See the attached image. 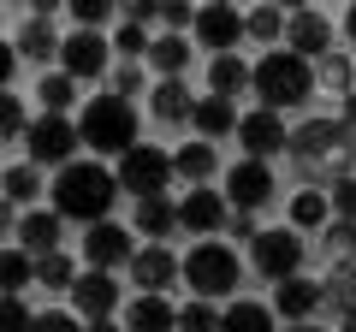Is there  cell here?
Returning <instances> with one entry per match:
<instances>
[{
	"instance_id": "681fc988",
	"label": "cell",
	"mask_w": 356,
	"mask_h": 332,
	"mask_svg": "<svg viewBox=\"0 0 356 332\" xmlns=\"http://www.w3.org/2000/svg\"><path fill=\"white\" fill-rule=\"evenodd\" d=\"M6 226H18V219H13V202L0 196V231H6Z\"/></svg>"
},
{
	"instance_id": "db71d44e",
	"label": "cell",
	"mask_w": 356,
	"mask_h": 332,
	"mask_svg": "<svg viewBox=\"0 0 356 332\" xmlns=\"http://www.w3.org/2000/svg\"><path fill=\"white\" fill-rule=\"evenodd\" d=\"M339 332H356V315H350V320H344V326H339Z\"/></svg>"
},
{
	"instance_id": "2e32d148",
	"label": "cell",
	"mask_w": 356,
	"mask_h": 332,
	"mask_svg": "<svg viewBox=\"0 0 356 332\" xmlns=\"http://www.w3.org/2000/svg\"><path fill=\"white\" fill-rule=\"evenodd\" d=\"M273 308H280L291 326H303V320L321 308V285H315V279H303V273H297V279H280V291H273Z\"/></svg>"
},
{
	"instance_id": "e575fe53",
	"label": "cell",
	"mask_w": 356,
	"mask_h": 332,
	"mask_svg": "<svg viewBox=\"0 0 356 332\" xmlns=\"http://www.w3.org/2000/svg\"><path fill=\"white\" fill-rule=\"evenodd\" d=\"M72 101H77V83H72V77H42V107H48V113H65Z\"/></svg>"
},
{
	"instance_id": "f546056e",
	"label": "cell",
	"mask_w": 356,
	"mask_h": 332,
	"mask_svg": "<svg viewBox=\"0 0 356 332\" xmlns=\"http://www.w3.org/2000/svg\"><path fill=\"white\" fill-rule=\"evenodd\" d=\"M172 172H178V179H196V184H202L208 172H214V149H208V142H184V149L172 154Z\"/></svg>"
},
{
	"instance_id": "f5cc1de1",
	"label": "cell",
	"mask_w": 356,
	"mask_h": 332,
	"mask_svg": "<svg viewBox=\"0 0 356 332\" xmlns=\"http://www.w3.org/2000/svg\"><path fill=\"white\" fill-rule=\"evenodd\" d=\"M344 30H350V42H356V6H350V13H344Z\"/></svg>"
},
{
	"instance_id": "11a10c76",
	"label": "cell",
	"mask_w": 356,
	"mask_h": 332,
	"mask_svg": "<svg viewBox=\"0 0 356 332\" xmlns=\"http://www.w3.org/2000/svg\"><path fill=\"white\" fill-rule=\"evenodd\" d=\"M291 332H315V326H309V320H303V326H291Z\"/></svg>"
},
{
	"instance_id": "ba28073f",
	"label": "cell",
	"mask_w": 356,
	"mask_h": 332,
	"mask_svg": "<svg viewBox=\"0 0 356 332\" xmlns=\"http://www.w3.org/2000/svg\"><path fill=\"white\" fill-rule=\"evenodd\" d=\"M250 249H255V267L267 273V279H297L303 273V238H297L291 226H273V231H255L250 238Z\"/></svg>"
},
{
	"instance_id": "9c48e42d",
	"label": "cell",
	"mask_w": 356,
	"mask_h": 332,
	"mask_svg": "<svg viewBox=\"0 0 356 332\" xmlns=\"http://www.w3.org/2000/svg\"><path fill=\"white\" fill-rule=\"evenodd\" d=\"M226 202L238 208V214H250V208L273 202V166H267V160H250V154H243V160L226 172Z\"/></svg>"
},
{
	"instance_id": "3957f363",
	"label": "cell",
	"mask_w": 356,
	"mask_h": 332,
	"mask_svg": "<svg viewBox=\"0 0 356 332\" xmlns=\"http://www.w3.org/2000/svg\"><path fill=\"white\" fill-rule=\"evenodd\" d=\"M77 137L95 154H131L137 149V113H131V101H119V95H95V101H83Z\"/></svg>"
},
{
	"instance_id": "83f0119b",
	"label": "cell",
	"mask_w": 356,
	"mask_h": 332,
	"mask_svg": "<svg viewBox=\"0 0 356 332\" xmlns=\"http://www.w3.org/2000/svg\"><path fill=\"white\" fill-rule=\"evenodd\" d=\"M220 332H273V308L261 303H232L220 315Z\"/></svg>"
},
{
	"instance_id": "ac0fdd59",
	"label": "cell",
	"mask_w": 356,
	"mask_h": 332,
	"mask_svg": "<svg viewBox=\"0 0 356 332\" xmlns=\"http://www.w3.org/2000/svg\"><path fill=\"white\" fill-rule=\"evenodd\" d=\"M178 226H191V231H214V226H226V196H214L208 184H196V190L178 202Z\"/></svg>"
},
{
	"instance_id": "d590c367",
	"label": "cell",
	"mask_w": 356,
	"mask_h": 332,
	"mask_svg": "<svg viewBox=\"0 0 356 332\" xmlns=\"http://www.w3.org/2000/svg\"><path fill=\"white\" fill-rule=\"evenodd\" d=\"M72 18H77V30H102L113 18V0H72Z\"/></svg>"
},
{
	"instance_id": "1f68e13d",
	"label": "cell",
	"mask_w": 356,
	"mask_h": 332,
	"mask_svg": "<svg viewBox=\"0 0 356 332\" xmlns=\"http://www.w3.org/2000/svg\"><path fill=\"white\" fill-rule=\"evenodd\" d=\"M36 285H48V291H72V285H77L72 256H60V249H54V256H42V261H36Z\"/></svg>"
},
{
	"instance_id": "8fae6325",
	"label": "cell",
	"mask_w": 356,
	"mask_h": 332,
	"mask_svg": "<svg viewBox=\"0 0 356 332\" xmlns=\"http://www.w3.org/2000/svg\"><path fill=\"white\" fill-rule=\"evenodd\" d=\"M83 261H89L95 273H113L119 261H131V231L113 226V219L89 226V238H83Z\"/></svg>"
},
{
	"instance_id": "603a6c76",
	"label": "cell",
	"mask_w": 356,
	"mask_h": 332,
	"mask_svg": "<svg viewBox=\"0 0 356 332\" xmlns=\"http://www.w3.org/2000/svg\"><path fill=\"white\" fill-rule=\"evenodd\" d=\"M172 226H178V202H172V196H149V202H137V231H143V238H166Z\"/></svg>"
},
{
	"instance_id": "52a82bcc",
	"label": "cell",
	"mask_w": 356,
	"mask_h": 332,
	"mask_svg": "<svg viewBox=\"0 0 356 332\" xmlns=\"http://www.w3.org/2000/svg\"><path fill=\"white\" fill-rule=\"evenodd\" d=\"M77 125L65 113H42L36 125H24V149H30V166H72V149H77Z\"/></svg>"
},
{
	"instance_id": "8992f818",
	"label": "cell",
	"mask_w": 356,
	"mask_h": 332,
	"mask_svg": "<svg viewBox=\"0 0 356 332\" xmlns=\"http://www.w3.org/2000/svg\"><path fill=\"white\" fill-rule=\"evenodd\" d=\"M285 149H291L303 166H315V160H350V125H344V119H303Z\"/></svg>"
},
{
	"instance_id": "484cf974",
	"label": "cell",
	"mask_w": 356,
	"mask_h": 332,
	"mask_svg": "<svg viewBox=\"0 0 356 332\" xmlns=\"http://www.w3.org/2000/svg\"><path fill=\"white\" fill-rule=\"evenodd\" d=\"M24 285H36V261L24 249H0V297H18Z\"/></svg>"
},
{
	"instance_id": "816d5d0a",
	"label": "cell",
	"mask_w": 356,
	"mask_h": 332,
	"mask_svg": "<svg viewBox=\"0 0 356 332\" xmlns=\"http://www.w3.org/2000/svg\"><path fill=\"white\" fill-rule=\"evenodd\" d=\"M83 332H119L113 320H83Z\"/></svg>"
},
{
	"instance_id": "c3c4849f",
	"label": "cell",
	"mask_w": 356,
	"mask_h": 332,
	"mask_svg": "<svg viewBox=\"0 0 356 332\" xmlns=\"http://www.w3.org/2000/svg\"><path fill=\"white\" fill-rule=\"evenodd\" d=\"M321 72H327L332 83H344V77H350V65H344V60H321Z\"/></svg>"
},
{
	"instance_id": "ee69618b",
	"label": "cell",
	"mask_w": 356,
	"mask_h": 332,
	"mask_svg": "<svg viewBox=\"0 0 356 332\" xmlns=\"http://www.w3.org/2000/svg\"><path fill=\"white\" fill-rule=\"evenodd\" d=\"M161 24H172V36H178L184 24H196V13L184 6V0H161Z\"/></svg>"
},
{
	"instance_id": "9f6ffc18",
	"label": "cell",
	"mask_w": 356,
	"mask_h": 332,
	"mask_svg": "<svg viewBox=\"0 0 356 332\" xmlns=\"http://www.w3.org/2000/svg\"><path fill=\"white\" fill-rule=\"evenodd\" d=\"M0 179H6V172H0Z\"/></svg>"
},
{
	"instance_id": "30bf717a",
	"label": "cell",
	"mask_w": 356,
	"mask_h": 332,
	"mask_svg": "<svg viewBox=\"0 0 356 332\" xmlns=\"http://www.w3.org/2000/svg\"><path fill=\"white\" fill-rule=\"evenodd\" d=\"M107 53H113V48H107L102 30H72V36L60 42V60H65V77H72V83H77V77H102L107 72Z\"/></svg>"
},
{
	"instance_id": "4fadbf2b",
	"label": "cell",
	"mask_w": 356,
	"mask_h": 332,
	"mask_svg": "<svg viewBox=\"0 0 356 332\" xmlns=\"http://www.w3.org/2000/svg\"><path fill=\"white\" fill-rule=\"evenodd\" d=\"M238 137H243V149H250V160H267L273 149H285V142H291V131H285V119H280V113L255 107V113H243V119H238Z\"/></svg>"
},
{
	"instance_id": "9a60e30c",
	"label": "cell",
	"mask_w": 356,
	"mask_h": 332,
	"mask_svg": "<svg viewBox=\"0 0 356 332\" xmlns=\"http://www.w3.org/2000/svg\"><path fill=\"white\" fill-rule=\"evenodd\" d=\"M131 279L143 285V297H161L166 285L178 279V256H172V249H161V243H149V249L131 256Z\"/></svg>"
},
{
	"instance_id": "4dcf8cb0",
	"label": "cell",
	"mask_w": 356,
	"mask_h": 332,
	"mask_svg": "<svg viewBox=\"0 0 356 332\" xmlns=\"http://www.w3.org/2000/svg\"><path fill=\"white\" fill-rule=\"evenodd\" d=\"M327 196L321 190H303V196H291V231H315V226H327Z\"/></svg>"
},
{
	"instance_id": "74e56055",
	"label": "cell",
	"mask_w": 356,
	"mask_h": 332,
	"mask_svg": "<svg viewBox=\"0 0 356 332\" xmlns=\"http://www.w3.org/2000/svg\"><path fill=\"white\" fill-rule=\"evenodd\" d=\"M178 332H220V315L208 303H191V308H178Z\"/></svg>"
},
{
	"instance_id": "5bb4252c",
	"label": "cell",
	"mask_w": 356,
	"mask_h": 332,
	"mask_svg": "<svg viewBox=\"0 0 356 332\" xmlns=\"http://www.w3.org/2000/svg\"><path fill=\"white\" fill-rule=\"evenodd\" d=\"M238 36H243V18L232 13V6H196V42H202L214 60L238 48Z\"/></svg>"
},
{
	"instance_id": "cb8c5ba5",
	"label": "cell",
	"mask_w": 356,
	"mask_h": 332,
	"mask_svg": "<svg viewBox=\"0 0 356 332\" xmlns=\"http://www.w3.org/2000/svg\"><path fill=\"white\" fill-rule=\"evenodd\" d=\"M208 83H214V95H220V101H232L238 90H250V65H243L238 53H220V60L208 65Z\"/></svg>"
},
{
	"instance_id": "e0dca14e",
	"label": "cell",
	"mask_w": 356,
	"mask_h": 332,
	"mask_svg": "<svg viewBox=\"0 0 356 332\" xmlns=\"http://www.w3.org/2000/svg\"><path fill=\"white\" fill-rule=\"evenodd\" d=\"M285 30H291V53H297V60H309V53H327V48H332V24L315 13V6L291 13V24H285Z\"/></svg>"
},
{
	"instance_id": "d6986e66",
	"label": "cell",
	"mask_w": 356,
	"mask_h": 332,
	"mask_svg": "<svg viewBox=\"0 0 356 332\" xmlns=\"http://www.w3.org/2000/svg\"><path fill=\"white\" fill-rule=\"evenodd\" d=\"M18 243H24V256L30 261H42V256H54L60 249V214H24L18 219Z\"/></svg>"
},
{
	"instance_id": "7c38bea8",
	"label": "cell",
	"mask_w": 356,
	"mask_h": 332,
	"mask_svg": "<svg viewBox=\"0 0 356 332\" xmlns=\"http://www.w3.org/2000/svg\"><path fill=\"white\" fill-rule=\"evenodd\" d=\"M72 303H77V315L83 320H107L119 308V279L113 273H77V285H72Z\"/></svg>"
},
{
	"instance_id": "f6af8a7d",
	"label": "cell",
	"mask_w": 356,
	"mask_h": 332,
	"mask_svg": "<svg viewBox=\"0 0 356 332\" xmlns=\"http://www.w3.org/2000/svg\"><path fill=\"white\" fill-rule=\"evenodd\" d=\"M137 90H143V72H137V65L125 60V65H119V72H113V95H119V101H125V95H137Z\"/></svg>"
},
{
	"instance_id": "f35d334b",
	"label": "cell",
	"mask_w": 356,
	"mask_h": 332,
	"mask_svg": "<svg viewBox=\"0 0 356 332\" xmlns=\"http://www.w3.org/2000/svg\"><path fill=\"white\" fill-rule=\"evenodd\" d=\"M327 208L339 219H356V179H332V190H327Z\"/></svg>"
},
{
	"instance_id": "8d00e7d4",
	"label": "cell",
	"mask_w": 356,
	"mask_h": 332,
	"mask_svg": "<svg viewBox=\"0 0 356 332\" xmlns=\"http://www.w3.org/2000/svg\"><path fill=\"white\" fill-rule=\"evenodd\" d=\"M18 131H24V101L13 90H0V142H13Z\"/></svg>"
},
{
	"instance_id": "7bdbcfd3",
	"label": "cell",
	"mask_w": 356,
	"mask_h": 332,
	"mask_svg": "<svg viewBox=\"0 0 356 332\" xmlns=\"http://www.w3.org/2000/svg\"><path fill=\"white\" fill-rule=\"evenodd\" d=\"M30 332H83V320L54 308V315H36V320H30Z\"/></svg>"
},
{
	"instance_id": "277c9868",
	"label": "cell",
	"mask_w": 356,
	"mask_h": 332,
	"mask_svg": "<svg viewBox=\"0 0 356 332\" xmlns=\"http://www.w3.org/2000/svg\"><path fill=\"white\" fill-rule=\"evenodd\" d=\"M238 256H232L226 243H196L191 256H184V279H191V291H196V303H208V297H220V291H238Z\"/></svg>"
},
{
	"instance_id": "44dd1931",
	"label": "cell",
	"mask_w": 356,
	"mask_h": 332,
	"mask_svg": "<svg viewBox=\"0 0 356 332\" xmlns=\"http://www.w3.org/2000/svg\"><path fill=\"white\" fill-rule=\"evenodd\" d=\"M131 332H178V308H166V297H137L131 303Z\"/></svg>"
},
{
	"instance_id": "ab89813d",
	"label": "cell",
	"mask_w": 356,
	"mask_h": 332,
	"mask_svg": "<svg viewBox=\"0 0 356 332\" xmlns=\"http://www.w3.org/2000/svg\"><path fill=\"white\" fill-rule=\"evenodd\" d=\"M30 308H24V297H0V332H30Z\"/></svg>"
},
{
	"instance_id": "5b68a950",
	"label": "cell",
	"mask_w": 356,
	"mask_h": 332,
	"mask_svg": "<svg viewBox=\"0 0 356 332\" xmlns=\"http://www.w3.org/2000/svg\"><path fill=\"white\" fill-rule=\"evenodd\" d=\"M119 190H131L137 202H149V196H166V184H172V154L166 149H149V142H137L131 154H119Z\"/></svg>"
},
{
	"instance_id": "bcb514c9",
	"label": "cell",
	"mask_w": 356,
	"mask_h": 332,
	"mask_svg": "<svg viewBox=\"0 0 356 332\" xmlns=\"http://www.w3.org/2000/svg\"><path fill=\"white\" fill-rule=\"evenodd\" d=\"M13 72H18V53H13V42H0V90L13 83Z\"/></svg>"
},
{
	"instance_id": "7dc6e473",
	"label": "cell",
	"mask_w": 356,
	"mask_h": 332,
	"mask_svg": "<svg viewBox=\"0 0 356 332\" xmlns=\"http://www.w3.org/2000/svg\"><path fill=\"white\" fill-rule=\"evenodd\" d=\"M226 231H232V238H255V219H250V214H232Z\"/></svg>"
},
{
	"instance_id": "7a4b0ae2",
	"label": "cell",
	"mask_w": 356,
	"mask_h": 332,
	"mask_svg": "<svg viewBox=\"0 0 356 332\" xmlns=\"http://www.w3.org/2000/svg\"><path fill=\"white\" fill-rule=\"evenodd\" d=\"M250 90L267 113H285V107H303L309 90H315V65L297 60V53H267L250 72Z\"/></svg>"
},
{
	"instance_id": "ffe728a7",
	"label": "cell",
	"mask_w": 356,
	"mask_h": 332,
	"mask_svg": "<svg viewBox=\"0 0 356 332\" xmlns=\"http://www.w3.org/2000/svg\"><path fill=\"white\" fill-rule=\"evenodd\" d=\"M13 53L18 60H54V53H60V36H54V24L42 13H30L24 30H18V42H13Z\"/></svg>"
},
{
	"instance_id": "60d3db41",
	"label": "cell",
	"mask_w": 356,
	"mask_h": 332,
	"mask_svg": "<svg viewBox=\"0 0 356 332\" xmlns=\"http://www.w3.org/2000/svg\"><path fill=\"white\" fill-rule=\"evenodd\" d=\"M321 231H327V249H332V256H350V249H356V219H327Z\"/></svg>"
},
{
	"instance_id": "6da1fadb",
	"label": "cell",
	"mask_w": 356,
	"mask_h": 332,
	"mask_svg": "<svg viewBox=\"0 0 356 332\" xmlns=\"http://www.w3.org/2000/svg\"><path fill=\"white\" fill-rule=\"evenodd\" d=\"M119 202V179L107 172L102 160H72L60 166L54 179V214L60 219H83V226H102Z\"/></svg>"
},
{
	"instance_id": "4316f807",
	"label": "cell",
	"mask_w": 356,
	"mask_h": 332,
	"mask_svg": "<svg viewBox=\"0 0 356 332\" xmlns=\"http://www.w3.org/2000/svg\"><path fill=\"white\" fill-rule=\"evenodd\" d=\"M321 303L339 308V315L350 320V315H356V267H332L327 285H321Z\"/></svg>"
},
{
	"instance_id": "f907efd6",
	"label": "cell",
	"mask_w": 356,
	"mask_h": 332,
	"mask_svg": "<svg viewBox=\"0 0 356 332\" xmlns=\"http://www.w3.org/2000/svg\"><path fill=\"white\" fill-rule=\"evenodd\" d=\"M344 125H356V90L344 95Z\"/></svg>"
},
{
	"instance_id": "f1b7e54d",
	"label": "cell",
	"mask_w": 356,
	"mask_h": 332,
	"mask_svg": "<svg viewBox=\"0 0 356 332\" xmlns=\"http://www.w3.org/2000/svg\"><path fill=\"white\" fill-rule=\"evenodd\" d=\"M149 60L161 65L166 77H184V65H191V42H184V36H154L149 42Z\"/></svg>"
},
{
	"instance_id": "836d02e7",
	"label": "cell",
	"mask_w": 356,
	"mask_h": 332,
	"mask_svg": "<svg viewBox=\"0 0 356 332\" xmlns=\"http://www.w3.org/2000/svg\"><path fill=\"white\" fill-rule=\"evenodd\" d=\"M280 30H285L280 6H255V13L243 18V36H255V42H280Z\"/></svg>"
},
{
	"instance_id": "7402d4cb",
	"label": "cell",
	"mask_w": 356,
	"mask_h": 332,
	"mask_svg": "<svg viewBox=\"0 0 356 332\" xmlns=\"http://www.w3.org/2000/svg\"><path fill=\"white\" fill-rule=\"evenodd\" d=\"M196 113V95L184 90V77H166V83H154V119H191Z\"/></svg>"
},
{
	"instance_id": "d4e9b609",
	"label": "cell",
	"mask_w": 356,
	"mask_h": 332,
	"mask_svg": "<svg viewBox=\"0 0 356 332\" xmlns=\"http://www.w3.org/2000/svg\"><path fill=\"white\" fill-rule=\"evenodd\" d=\"M196 131L202 137H226V131H238V107L232 101H220V95H208V101H196Z\"/></svg>"
},
{
	"instance_id": "b9f144b4",
	"label": "cell",
	"mask_w": 356,
	"mask_h": 332,
	"mask_svg": "<svg viewBox=\"0 0 356 332\" xmlns=\"http://www.w3.org/2000/svg\"><path fill=\"white\" fill-rule=\"evenodd\" d=\"M113 48H119V53H131V60H137V53H149V30H143V24H131V18H125V24L113 30Z\"/></svg>"
},
{
	"instance_id": "d6a6232c",
	"label": "cell",
	"mask_w": 356,
	"mask_h": 332,
	"mask_svg": "<svg viewBox=\"0 0 356 332\" xmlns=\"http://www.w3.org/2000/svg\"><path fill=\"white\" fill-rule=\"evenodd\" d=\"M0 190H6V202H36L42 196V179H36V166H13V172H6V179H0Z\"/></svg>"
}]
</instances>
